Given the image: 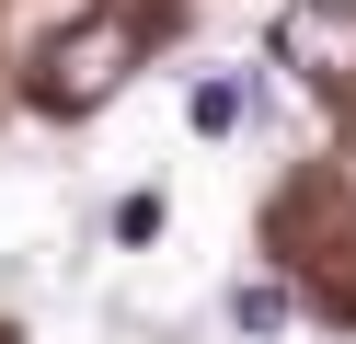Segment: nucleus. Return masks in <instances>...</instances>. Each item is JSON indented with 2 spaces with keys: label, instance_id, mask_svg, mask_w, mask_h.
<instances>
[{
  "label": "nucleus",
  "instance_id": "obj_1",
  "mask_svg": "<svg viewBox=\"0 0 356 344\" xmlns=\"http://www.w3.org/2000/svg\"><path fill=\"white\" fill-rule=\"evenodd\" d=\"M138 46H149V12H92V23H70L58 35V58H47V104H104V92L138 69Z\"/></svg>",
  "mask_w": 356,
  "mask_h": 344
},
{
  "label": "nucleus",
  "instance_id": "obj_2",
  "mask_svg": "<svg viewBox=\"0 0 356 344\" xmlns=\"http://www.w3.org/2000/svg\"><path fill=\"white\" fill-rule=\"evenodd\" d=\"M264 46H276V69H299V81H356V0H287Z\"/></svg>",
  "mask_w": 356,
  "mask_h": 344
},
{
  "label": "nucleus",
  "instance_id": "obj_3",
  "mask_svg": "<svg viewBox=\"0 0 356 344\" xmlns=\"http://www.w3.org/2000/svg\"><path fill=\"white\" fill-rule=\"evenodd\" d=\"M230 321H241V333H287V321H299V298H287L276 275H241V287H230Z\"/></svg>",
  "mask_w": 356,
  "mask_h": 344
},
{
  "label": "nucleus",
  "instance_id": "obj_4",
  "mask_svg": "<svg viewBox=\"0 0 356 344\" xmlns=\"http://www.w3.org/2000/svg\"><path fill=\"white\" fill-rule=\"evenodd\" d=\"M195 126L230 138V126H241V81H207V92H195Z\"/></svg>",
  "mask_w": 356,
  "mask_h": 344
},
{
  "label": "nucleus",
  "instance_id": "obj_5",
  "mask_svg": "<svg viewBox=\"0 0 356 344\" xmlns=\"http://www.w3.org/2000/svg\"><path fill=\"white\" fill-rule=\"evenodd\" d=\"M115 241H161V195H127L115 206Z\"/></svg>",
  "mask_w": 356,
  "mask_h": 344
}]
</instances>
